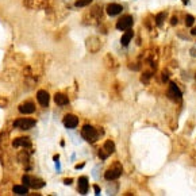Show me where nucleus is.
Wrapping results in <instances>:
<instances>
[{"instance_id":"nucleus-11","label":"nucleus","mask_w":196,"mask_h":196,"mask_svg":"<svg viewBox=\"0 0 196 196\" xmlns=\"http://www.w3.org/2000/svg\"><path fill=\"white\" fill-rule=\"evenodd\" d=\"M77 184H79V192L81 193V195H85V193L88 192V188H89L88 179L85 177V176H81V177H79V181H77Z\"/></svg>"},{"instance_id":"nucleus-22","label":"nucleus","mask_w":196,"mask_h":196,"mask_svg":"<svg viewBox=\"0 0 196 196\" xmlns=\"http://www.w3.org/2000/svg\"><path fill=\"white\" fill-rule=\"evenodd\" d=\"M108 153H107V152H105V150L104 149H102V150H99V157L100 158H102V160H105V158H107V157H108Z\"/></svg>"},{"instance_id":"nucleus-28","label":"nucleus","mask_w":196,"mask_h":196,"mask_svg":"<svg viewBox=\"0 0 196 196\" xmlns=\"http://www.w3.org/2000/svg\"><path fill=\"white\" fill-rule=\"evenodd\" d=\"M191 34H192V35H196V27H193V29H192V31H191Z\"/></svg>"},{"instance_id":"nucleus-19","label":"nucleus","mask_w":196,"mask_h":196,"mask_svg":"<svg viewBox=\"0 0 196 196\" xmlns=\"http://www.w3.org/2000/svg\"><path fill=\"white\" fill-rule=\"evenodd\" d=\"M193 23H195V18H193L192 15H187V16H185V26L191 27Z\"/></svg>"},{"instance_id":"nucleus-24","label":"nucleus","mask_w":196,"mask_h":196,"mask_svg":"<svg viewBox=\"0 0 196 196\" xmlns=\"http://www.w3.org/2000/svg\"><path fill=\"white\" fill-rule=\"evenodd\" d=\"M168 79H169L168 73H167V72H164V73H162V81H164V83H167V81H168Z\"/></svg>"},{"instance_id":"nucleus-5","label":"nucleus","mask_w":196,"mask_h":196,"mask_svg":"<svg viewBox=\"0 0 196 196\" xmlns=\"http://www.w3.org/2000/svg\"><path fill=\"white\" fill-rule=\"evenodd\" d=\"M22 181L24 183V185L27 187H31L34 189H39V188L45 187V181L41 179H32V177H29V176H23L22 177Z\"/></svg>"},{"instance_id":"nucleus-25","label":"nucleus","mask_w":196,"mask_h":196,"mask_svg":"<svg viewBox=\"0 0 196 196\" xmlns=\"http://www.w3.org/2000/svg\"><path fill=\"white\" fill-rule=\"evenodd\" d=\"M94 189H95V195H100V188H99V185H94Z\"/></svg>"},{"instance_id":"nucleus-7","label":"nucleus","mask_w":196,"mask_h":196,"mask_svg":"<svg viewBox=\"0 0 196 196\" xmlns=\"http://www.w3.org/2000/svg\"><path fill=\"white\" fill-rule=\"evenodd\" d=\"M168 96L173 100H180L183 96L181 91L179 89V87L176 85V83H170L169 84V89H168Z\"/></svg>"},{"instance_id":"nucleus-29","label":"nucleus","mask_w":196,"mask_h":196,"mask_svg":"<svg viewBox=\"0 0 196 196\" xmlns=\"http://www.w3.org/2000/svg\"><path fill=\"white\" fill-rule=\"evenodd\" d=\"M84 167V164H80V165H76V169H79V168H83Z\"/></svg>"},{"instance_id":"nucleus-9","label":"nucleus","mask_w":196,"mask_h":196,"mask_svg":"<svg viewBox=\"0 0 196 196\" xmlns=\"http://www.w3.org/2000/svg\"><path fill=\"white\" fill-rule=\"evenodd\" d=\"M37 100H38V102H39V104H41V105L46 107V105L49 104L50 96H49V94H47L46 91L41 89V91H38V92H37Z\"/></svg>"},{"instance_id":"nucleus-18","label":"nucleus","mask_w":196,"mask_h":196,"mask_svg":"<svg viewBox=\"0 0 196 196\" xmlns=\"http://www.w3.org/2000/svg\"><path fill=\"white\" fill-rule=\"evenodd\" d=\"M103 149L108 153V154H112V153L115 152V144L112 142V141H105V144H104V146H103Z\"/></svg>"},{"instance_id":"nucleus-6","label":"nucleus","mask_w":196,"mask_h":196,"mask_svg":"<svg viewBox=\"0 0 196 196\" xmlns=\"http://www.w3.org/2000/svg\"><path fill=\"white\" fill-rule=\"evenodd\" d=\"M102 47V41L97 37H89L87 39V49L91 53H97Z\"/></svg>"},{"instance_id":"nucleus-21","label":"nucleus","mask_w":196,"mask_h":196,"mask_svg":"<svg viewBox=\"0 0 196 196\" xmlns=\"http://www.w3.org/2000/svg\"><path fill=\"white\" fill-rule=\"evenodd\" d=\"M150 77H152V73H150V72H145V73L141 76V81L142 83H149Z\"/></svg>"},{"instance_id":"nucleus-8","label":"nucleus","mask_w":196,"mask_h":196,"mask_svg":"<svg viewBox=\"0 0 196 196\" xmlns=\"http://www.w3.org/2000/svg\"><path fill=\"white\" fill-rule=\"evenodd\" d=\"M64 125L66 129H74V127L79 125V118L76 115H72V114H68L64 116Z\"/></svg>"},{"instance_id":"nucleus-30","label":"nucleus","mask_w":196,"mask_h":196,"mask_svg":"<svg viewBox=\"0 0 196 196\" xmlns=\"http://www.w3.org/2000/svg\"><path fill=\"white\" fill-rule=\"evenodd\" d=\"M183 3H184V4H188V3H189V0H183Z\"/></svg>"},{"instance_id":"nucleus-1","label":"nucleus","mask_w":196,"mask_h":196,"mask_svg":"<svg viewBox=\"0 0 196 196\" xmlns=\"http://www.w3.org/2000/svg\"><path fill=\"white\" fill-rule=\"evenodd\" d=\"M122 165L119 164V162H114V164L111 165V167L108 168V169L105 170L104 173V179L108 180V181H111V180H116L120 177V175H122Z\"/></svg>"},{"instance_id":"nucleus-27","label":"nucleus","mask_w":196,"mask_h":196,"mask_svg":"<svg viewBox=\"0 0 196 196\" xmlns=\"http://www.w3.org/2000/svg\"><path fill=\"white\" fill-rule=\"evenodd\" d=\"M64 183H65L66 185H70V184H72V179H65Z\"/></svg>"},{"instance_id":"nucleus-12","label":"nucleus","mask_w":196,"mask_h":196,"mask_svg":"<svg viewBox=\"0 0 196 196\" xmlns=\"http://www.w3.org/2000/svg\"><path fill=\"white\" fill-rule=\"evenodd\" d=\"M34 111H35V105L32 104L31 102H26L19 105V112H21V114L27 115V114H32Z\"/></svg>"},{"instance_id":"nucleus-2","label":"nucleus","mask_w":196,"mask_h":196,"mask_svg":"<svg viewBox=\"0 0 196 196\" xmlns=\"http://www.w3.org/2000/svg\"><path fill=\"white\" fill-rule=\"evenodd\" d=\"M81 134H83V137H84V139L88 141V142H95V141L97 139V137H99V133H97L96 129H94L91 125H85V126L83 127Z\"/></svg>"},{"instance_id":"nucleus-13","label":"nucleus","mask_w":196,"mask_h":196,"mask_svg":"<svg viewBox=\"0 0 196 196\" xmlns=\"http://www.w3.org/2000/svg\"><path fill=\"white\" fill-rule=\"evenodd\" d=\"M133 37H134V31H133L131 29L126 30V32L122 35V38H120V43L123 45V46H127V45L131 42Z\"/></svg>"},{"instance_id":"nucleus-15","label":"nucleus","mask_w":196,"mask_h":196,"mask_svg":"<svg viewBox=\"0 0 196 196\" xmlns=\"http://www.w3.org/2000/svg\"><path fill=\"white\" fill-rule=\"evenodd\" d=\"M30 139L29 138H16V139L14 141V146H30Z\"/></svg>"},{"instance_id":"nucleus-10","label":"nucleus","mask_w":196,"mask_h":196,"mask_svg":"<svg viewBox=\"0 0 196 196\" xmlns=\"http://www.w3.org/2000/svg\"><path fill=\"white\" fill-rule=\"evenodd\" d=\"M107 14L110 15V16H115V15L120 14V12L123 11V7L120 6V4H116V3H111L107 6Z\"/></svg>"},{"instance_id":"nucleus-4","label":"nucleus","mask_w":196,"mask_h":196,"mask_svg":"<svg viewBox=\"0 0 196 196\" xmlns=\"http://www.w3.org/2000/svg\"><path fill=\"white\" fill-rule=\"evenodd\" d=\"M35 120L34 119H29V118H22V119H18L14 122V126L16 129H21V130H30L35 126Z\"/></svg>"},{"instance_id":"nucleus-20","label":"nucleus","mask_w":196,"mask_h":196,"mask_svg":"<svg viewBox=\"0 0 196 196\" xmlns=\"http://www.w3.org/2000/svg\"><path fill=\"white\" fill-rule=\"evenodd\" d=\"M92 0H77L76 1V7H85L88 4H91Z\"/></svg>"},{"instance_id":"nucleus-23","label":"nucleus","mask_w":196,"mask_h":196,"mask_svg":"<svg viewBox=\"0 0 196 196\" xmlns=\"http://www.w3.org/2000/svg\"><path fill=\"white\" fill-rule=\"evenodd\" d=\"M177 16H173L172 18V21H170V24H172V26H176V24H177Z\"/></svg>"},{"instance_id":"nucleus-31","label":"nucleus","mask_w":196,"mask_h":196,"mask_svg":"<svg viewBox=\"0 0 196 196\" xmlns=\"http://www.w3.org/2000/svg\"><path fill=\"white\" fill-rule=\"evenodd\" d=\"M195 79H196V76H195Z\"/></svg>"},{"instance_id":"nucleus-16","label":"nucleus","mask_w":196,"mask_h":196,"mask_svg":"<svg viewBox=\"0 0 196 196\" xmlns=\"http://www.w3.org/2000/svg\"><path fill=\"white\" fill-rule=\"evenodd\" d=\"M165 18H167V12H160V14L155 15V18H154V23L157 24L158 27H161V26H162V23H164V21H165Z\"/></svg>"},{"instance_id":"nucleus-14","label":"nucleus","mask_w":196,"mask_h":196,"mask_svg":"<svg viewBox=\"0 0 196 196\" xmlns=\"http://www.w3.org/2000/svg\"><path fill=\"white\" fill-rule=\"evenodd\" d=\"M54 102L58 105H66L68 103H69V97H68L66 95L61 94V92H57V94L54 95Z\"/></svg>"},{"instance_id":"nucleus-17","label":"nucleus","mask_w":196,"mask_h":196,"mask_svg":"<svg viewBox=\"0 0 196 196\" xmlns=\"http://www.w3.org/2000/svg\"><path fill=\"white\" fill-rule=\"evenodd\" d=\"M29 192L27 185H14V193L16 195H26Z\"/></svg>"},{"instance_id":"nucleus-3","label":"nucleus","mask_w":196,"mask_h":196,"mask_svg":"<svg viewBox=\"0 0 196 196\" xmlns=\"http://www.w3.org/2000/svg\"><path fill=\"white\" fill-rule=\"evenodd\" d=\"M133 24H134V18L131 15H125L116 22V29L120 31H126V30L131 29Z\"/></svg>"},{"instance_id":"nucleus-26","label":"nucleus","mask_w":196,"mask_h":196,"mask_svg":"<svg viewBox=\"0 0 196 196\" xmlns=\"http://www.w3.org/2000/svg\"><path fill=\"white\" fill-rule=\"evenodd\" d=\"M7 105V100L6 99H0V107H6Z\"/></svg>"}]
</instances>
